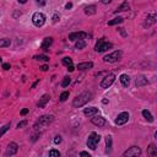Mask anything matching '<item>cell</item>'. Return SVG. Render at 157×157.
I'll return each mask as SVG.
<instances>
[{
    "label": "cell",
    "mask_w": 157,
    "mask_h": 157,
    "mask_svg": "<svg viewBox=\"0 0 157 157\" xmlns=\"http://www.w3.org/2000/svg\"><path fill=\"white\" fill-rule=\"evenodd\" d=\"M92 100V93L91 92H82L81 95H79L75 100H74L72 102V106L74 107H76V108H79V107H82L84 104H86L88 101Z\"/></svg>",
    "instance_id": "6da1fadb"
},
{
    "label": "cell",
    "mask_w": 157,
    "mask_h": 157,
    "mask_svg": "<svg viewBox=\"0 0 157 157\" xmlns=\"http://www.w3.org/2000/svg\"><path fill=\"white\" fill-rule=\"evenodd\" d=\"M113 47V44L111 42H106L104 38H101L98 42L96 43V47H95V51L97 53H102V52H106L108 51V49H111Z\"/></svg>",
    "instance_id": "7a4b0ae2"
},
{
    "label": "cell",
    "mask_w": 157,
    "mask_h": 157,
    "mask_svg": "<svg viewBox=\"0 0 157 157\" xmlns=\"http://www.w3.org/2000/svg\"><path fill=\"white\" fill-rule=\"evenodd\" d=\"M100 140H101V136L97 133H91L88 139H87V146L91 148V150H96L97 144L100 143Z\"/></svg>",
    "instance_id": "3957f363"
},
{
    "label": "cell",
    "mask_w": 157,
    "mask_h": 157,
    "mask_svg": "<svg viewBox=\"0 0 157 157\" xmlns=\"http://www.w3.org/2000/svg\"><path fill=\"white\" fill-rule=\"evenodd\" d=\"M53 120H54V118L52 117V115H43V117H41V118L36 122L35 128L38 129V128H42V127H47V125H49V124H51Z\"/></svg>",
    "instance_id": "277c9868"
},
{
    "label": "cell",
    "mask_w": 157,
    "mask_h": 157,
    "mask_svg": "<svg viewBox=\"0 0 157 157\" xmlns=\"http://www.w3.org/2000/svg\"><path fill=\"white\" fill-rule=\"evenodd\" d=\"M32 22H33L35 26L42 27L46 22V16L42 12H35L33 16H32Z\"/></svg>",
    "instance_id": "5b68a950"
},
{
    "label": "cell",
    "mask_w": 157,
    "mask_h": 157,
    "mask_svg": "<svg viewBox=\"0 0 157 157\" xmlns=\"http://www.w3.org/2000/svg\"><path fill=\"white\" fill-rule=\"evenodd\" d=\"M120 56H122V52L120 51H115V52H113V53H111L108 55H106L103 58V60L106 63H115V61H118L120 59Z\"/></svg>",
    "instance_id": "8992f818"
},
{
    "label": "cell",
    "mask_w": 157,
    "mask_h": 157,
    "mask_svg": "<svg viewBox=\"0 0 157 157\" xmlns=\"http://www.w3.org/2000/svg\"><path fill=\"white\" fill-rule=\"evenodd\" d=\"M114 80H115V75L114 74H108L103 80H102V82H101V87L102 88H108L113 82H114Z\"/></svg>",
    "instance_id": "52a82bcc"
},
{
    "label": "cell",
    "mask_w": 157,
    "mask_h": 157,
    "mask_svg": "<svg viewBox=\"0 0 157 157\" xmlns=\"http://www.w3.org/2000/svg\"><path fill=\"white\" fill-rule=\"evenodd\" d=\"M128 120H129V113L123 112V113L118 114L117 119H115V124H117V125H123V124H125Z\"/></svg>",
    "instance_id": "ba28073f"
},
{
    "label": "cell",
    "mask_w": 157,
    "mask_h": 157,
    "mask_svg": "<svg viewBox=\"0 0 157 157\" xmlns=\"http://www.w3.org/2000/svg\"><path fill=\"white\" fill-rule=\"evenodd\" d=\"M86 37H87V33H85V32H72V33L69 35V41H72V42H75V41L85 39Z\"/></svg>",
    "instance_id": "9c48e42d"
},
{
    "label": "cell",
    "mask_w": 157,
    "mask_h": 157,
    "mask_svg": "<svg viewBox=\"0 0 157 157\" xmlns=\"http://www.w3.org/2000/svg\"><path fill=\"white\" fill-rule=\"evenodd\" d=\"M91 122H92L93 125L96 127H104L106 125V119L101 115H93L92 118H91Z\"/></svg>",
    "instance_id": "30bf717a"
},
{
    "label": "cell",
    "mask_w": 157,
    "mask_h": 157,
    "mask_svg": "<svg viewBox=\"0 0 157 157\" xmlns=\"http://www.w3.org/2000/svg\"><path fill=\"white\" fill-rule=\"evenodd\" d=\"M17 150H19V145L16 144V143H10V145L7 146V150H6V152H5V156H14L16 152H17Z\"/></svg>",
    "instance_id": "8fae6325"
},
{
    "label": "cell",
    "mask_w": 157,
    "mask_h": 157,
    "mask_svg": "<svg viewBox=\"0 0 157 157\" xmlns=\"http://www.w3.org/2000/svg\"><path fill=\"white\" fill-rule=\"evenodd\" d=\"M141 155V150L137 146H131L129 150H127L123 153V156H140Z\"/></svg>",
    "instance_id": "7c38bea8"
},
{
    "label": "cell",
    "mask_w": 157,
    "mask_h": 157,
    "mask_svg": "<svg viewBox=\"0 0 157 157\" xmlns=\"http://www.w3.org/2000/svg\"><path fill=\"white\" fill-rule=\"evenodd\" d=\"M157 20V15L155 14H151V15H147V17L145 19V22H144V27H150L151 25H153Z\"/></svg>",
    "instance_id": "4fadbf2b"
},
{
    "label": "cell",
    "mask_w": 157,
    "mask_h": 157,
    "mask_svg": "<svg viewBox=\"0 0 157 157\" xmlns=\"http://www.w3.org/2000/svg\"><path fill=\"white\" fill-rule=\"evenodd\" d=\"M63 64H64L65 67L68 68V70H69L70 72L75 70V69H74V64H72V59H71V58H69V56H65L64 59H63Z\"/></svg>",
    "instance_id": "5bb4252c"
},
{
    "label": "cell",
    "mask_w": 157,
    "mask_h": 157,
    "mask_svg": "<svg viewBox=\"0 0 157 157\" xmlns=\"http://www.w3.org/2000/svg\"><path fill=\"white\" fill-rule=\"evenodd\" d=\"M84 114L86 115V117H93V115L98 114V109L96 108V107H90V108H85Z\"/></svg>",
    "instance_id": "9a60e30c"
},
{
    "label": "cell",
    "mask_w": 157,
    "mask_h": 157,
    "mask_svg": "<svg viewBox=\"0 0 157 157\" xmlns=\"http://www.w3.org/2000/svg\"><path fill=\"white\" fill-rule=\"evenodd\" d=\"M53 43V38L52 37H47L43 39V43H42V49L44 51H48V48L51 47V44Z\"/></svg>",
    "instance_id": "2e32d148"
},
{
    "label": "cell",
    "mask_w": 157,
    "mask_h": 157,
    "mask_svg": "<svg viewBox=\"0 0 157 157\" xmlns=\"http://www.w3.org/2000/svg\"><path fill=\"white\" fill-rule=\"evenodd\" d=\"M93 67V64L91 61H86V63H80L77 65V69L79 70H87V69H91Z\"/></svg>",
    "instance_id": "e0dca14e"
},
{
    "label": "cell",
    "mask_w": 157,
    "mask_h": 157,
    "mask_svg": "<svg viewBox=\"0 0 157 157\" xmlns=\"http://www.w3.org/2000/svg\"><path fill=\"white\" fill-rule=\"evenodd\" d=\"M49 98H51V97H49V95H43L42 96V98H41L39 102H38V107H39V108H43V107L47 104V102L49 101Z\"/></svg>",
    "instance_id": "ac0fdd59"
},
{
    "label": "cell",
    "mask_w": 157,
    "mask_h": 157,
    "mask_svg": "<svg viewBox=\"0 0 157 157\" xmlns=\"http://www.w3.org/2000/svg\"><path fill=\"white\" fill-rule=\"evenodd\" d=\"M120 82H122V85L123 86H125L128 87L129 84H130V79L128 75H125V74H123V75H120Z\"/></svg>",
    "instance_id": "d6986e66"
},
{
    "label": "cell",
    "mask_w": 157,
    "mask_h": 157,
    "mask_svg": "<svg viewBox=\"0 0 157 157\" xmlns=\"http://www.w3.org/2000/svg\"><path fill=\"white\" fill-rule=\"evenodd\" d=\"M147 155H148V156H157V147H156L153 144H151L150 146H148Z\"/></svg>",
    "instance_id": "ffe728a7"
},
{
    "label": "cell",
    "mask_w": 157,
    "mask_h": 157,
    "mask_svg": "<svg viewBox=\"0 0 157 157\" xmlns=\"http://www.w3.org/2000/svg\"><path fill=\"white\" fill-rule=\"evenodd\" d=\"M143 115H144V118L147 120V122H150V123H152L153 122V117H152V115H151V113L150 112H148V111H143Z\"/></svg>",
    "instance_id": "44dd1931"
},
{
    "label": "cell",
    "mask_w": 157,
    "mask_h": 157,
    "mask_svg": "<svg viewBox=\"0 0 157 157\" xmlns=\"http://www.w3.org/2000/svg\"><path fill=\"white\" fill-rule=\"evenodd\" d=\"M85 14L86 15H93V14H96V6L95 5L87 6L86 9H85Z\"/></svg>",
    "instance_id": "7402d4cb"
},
{
    "label": "cell",
    "mask_w": 157,
    "mask_h": 157,
    "mask_svg": "<svg viewBox=\"0 0 157 157\" xmlns=\"http://www.w3.org/2000/svg\"><path fill=\"white\" fill-rule=\"evenodd\" d=\"M129 4L128 3H123L119 7H117V10H115V12H120V11H127V10H129Z\"/></svg>",
    "instance_id": "603a6c76"
},
{
    "label": "cell",
    "mask_w": 157,
    "mask_h": 157,
    "mask_svg": "<svg viewBox=\"0 0 157 157\" xmlns=\"http://www.w3.org/2000/svg\"><path fill=\"white\" fill-rule=\"evenodd\" d=\"M106 143H107V153H109L111 152V150H112V137L111 136H107V139H106Z\"/></svg>",
    "instance_id": "cb8c5ba5"
},
{
    "label": "cell",
    "mask_w": 157,
    "mask_h": 157,
    "mask_svg": "<svg viewBox=\"0 0 157 157\" xmlns=\"http://www.w3.org/2000/svg\"><path fill=\"white\" fill-rule=\"evenodd\" d=\"M146 84H147V80H146L145 77H143V76H140V77L136 80V86H137V87L143 86V85H146Z\"/></svg>",
    "instance_id": "d4e9b609"
},
{
    "label": "cell",
    "mask_w": 157,
    "mask_h": 157,
    "mask_svg": "<svg viewBox=\"0 0 157 157\" xmlns=\"http://www.w3.org/2000/svg\"><path fill=\"white\" fill-rule=\"evenodd\" d=\"M85 46H86L85 41H84V39H80V41H76L75 48H76V49H82V48H85Z\"/></svg>",
    "instance_id": "484cf974"
},
{
    "label": "cell",
    "mask_w": 157,
    "mask_h": 157,
    "mask_svg": "<svg viewBox=\"0 0 157 157\" xmlns=\"http://www.w3.org/2000/svg\"><path fill=\"white\" fill-rule=\"evenodd\" d=\"M123 21H124V19H123V17H115L114 20L109 21V22H108V25H109V26H113V25H117V23H122Z\"/></svg>",
    "instance_id": "4316f807"
},
{
    "label": "cell",
    "mask_w": 157,
    "mask_h": 157,
    "mask_svg": "<svg viewBox=\"0 0 157 157\" xmlns=\"http://www.w3.org/2000/svg\"><path fill=\"white\" fill-rule=\"evenodd\" d=\"M7 46H10V39L9 38H3L1 42H0V47L4 48V47H7Z\"/></svg>",
    "instance_id": "83f0119b"
},
{
    "label": "cell",
    "mask_w": 157,
    "mask_h": 157,
    "mask_svg": "<svg viewBox=\"0 0 157 157\" xmlns=\"http://www.w3.org/2000/svg\"><path fill=\"white\" fill-rule=\"evenodd\" d=\"M68 98H69V92H63L59 97V100H60V102H65Z\"/></svg>",
    "instance_id": "f1b7e54d"
},
{
    "label": "cell",
    "mask_w": 157,
    "mask_h": 157,
    "mask_svg": "<svg viewBox=\"0 0 157 157\" xmlns=\"http://www.w3.org/2000/svg\"><path fill=\"white\" fill-rule=\"evenodd\" d=\"M35 59H36V60H43V61H47V60H49V58H48L47 55H36V56H35Z\"/></svg>",
    "instance_id": "f546056e"
},
{
    "label": "cell",
    "mask_w": 157,
    "mask_h": 157,
    "mask_svg": "<svg viewBox=\"0 0 157 157\" xmlns=\"http://www.w3.org/2000/svg\"><path fill=\"white\" fill-rule=\"evenodd\" d=\"M69 84H70V77L69 76H65L64 80H63V82H61V86L63 87H67Z\"/></svg>",
    "instance_id": "4dcf8cb0"
},
{
    "label": "cell",
    "mask_w": 157,
    "mask_h": 157,
    "mask_svg": "<svg viewBox=\"0 0 157 157\" xmlns=\"http://www.w3.org/2000/svg\"><path fill=\"white\" fill-rule=\"evenodd\" d=\"M49 156H58V157H59L60 152L56 151V150H51V151H49Z\"/></svg>",
    "instance_id": "1f68e13d"
},
{
    "label": "cell",
    "mask_w": 157,
    "mask_h": 157,
    "mask_svg": "<svg viewBox=\"0 0 157 157\" xmlns=\"http://www.w3.org/2000/svg\"><path fill=\"white\" fill-rule=\"evenodd\" d=\"M26 125H27V122L23 120V122H20V123L17 124V128L20 129V128H23V127H26Z\"/></svg>",
    "instance_id": "d6a6232c"
},
{
    "label": "cell",
    "mask_w": 157,
    "mask_h": 157,
    "mask_svg": "<svg viewBox=\"0 0 157 157\" xmlns=\"http://www.w3.org/2000/svg\"><path fill=\"white\" fill-rule=\"evenodd\" d=\"M10 128V124H6V125H4L3 127V130H1V135H4L5 133H6V130Z\"/></svg>",
    "instance_id": "836d02e7"
},
{
    "label": "cell",
    "mask_w": 157,
    "mask_h": 157,
    "mask_svg": "<svg viewBox=\"0 0 157 157\" xmlns=\"http://www.w3.org/2000/svg\"><path fill=\"white\" fill-rule=\"evenodd\" d=\"M54 143H55V144H60V143H61V136H59V135H58V136H55V139H54Z\"/></svg>",
    "instance_id": "e575fe53"
},
{
    "label": "cell",
    "mask_w": 157,
    "mask_h": 157,
    "mask_svg": "<svg viewBox=\"0 0 157 157\" xmlns=\"http://www.w3.org/2000/svg\"><path fill=\"white\" fill-rule=\"evenodd\" d=\"M36 3H37L39 6H44V5H46V0H36Z\"/></svg>",
    "instance_id": "d590c367"
},
{
    "label": "cell",
    "mask_w": 157,
    "mask_h": 157,
    "mask_svg": "<svg viewBox=\"0 0 157 157\" xmlns=\"http://www.w3.org/2000/svg\"><path fill=\"white\" fill-rule=\"evenodd\" d=\"M11 67H10V64H7V63H5V64H3V69L4 70H9Z\"/></svg>",
    "instance_id": "8d00e7d4"
},
{
    "label": "cell",
    "mask_w": 157,
    "mask_h": 157,
    "mask_svg": "<svg viewBox=\"0 0 157 157\" xmlns=\"http://www.w3.org/2000/svg\"><path fill=\"white\" fill-rule=\"evenodd\" d=\"M58 20H59V15L55 14V15L53 16V22H58Z\"/></svg>",
    "instance_id": "74e56055"
},
{
    "label": "cell",
    "mask_w": 157,
    "mask_h": 157,
    "mask_svg": "<svg viewBox=\"0 0 157 157\" xmlns=\"http://www.w3.org/2000/svg\"><path fill=\"white\" fill-rule=\"evenodd\" d=\"M80 156H87V157H91V156H90V153H88V152H86V151L80 152Z\"/></svg>",
    "instance_id": "f35d334b"
},
{
    "label": "cell",
    "mask_w": 157,
    "mask_h": 157,
    "mask_svg": "<svg viewBox=\"0 0 157 157\" xmlns=\"http://www.w3.org/2000/svg\"><path fill=\"white\" fill-rule=\"evenodd\" d=\"M27 113H28V109L27 108H25V109L21 111V115H25V114H27Z\"/></svg>",
    "instance_id": "ab89813d"
},
{
    "label": "cell",
    "mask_w": 157,
    "mask_h": 157,
    "mask_svg": "<svg viewBox=\"0 0 157 157\" xmlns=\"http://www.w3.org/2000/svg\"><path fill=\"white\" fill-rule=\"evenodd\" d=\"M65 7H67V9H71V7H72V4H71V3H68L67 5H65Z\"/></svg>",
    "instance_id": "60d3db41"
},
{
    "label": "cell",
    "mask_w": 157,
    "mask_h": 157,
    "mask_svg": "<svg viewBox=\"0 0 157 157\" xmlns=\"http://www.w3.org/2000/svg\"><path fill=\"white\" fill-rule=\"evenodd\" d=\"M41 69H42L43 71H47V70H48V67H47V65H43V67L41 68Z\"/></svg>",
    "instance_id": "b9f144b4"
},
{
    "label": "cell",
    "mask_w": 157,
    "mask_h": 157,
    "mask_svg": "<svg viewBox=\"0 0 157 157\" xmlns=\"http://www.w3.org/2000/svg\"><path fill=\"white\" fill-rule=\"evenodd\" d=\"M111 1H112V0H102V3H103V4H109Z\"/></svg>",
    "instance_id": "7bdbcfd3"
},
{
    "label": "cell",
    "mask_w": 157,
    "mask_h": 157,
    "mask_svg": "<svg viewBox=\"0 0 157 157\" xmlns=\"http://www.w3.org/2000/svg\"><path fill=\"white\" fill-rule=\"evenodd\" d=\"M19 3H20V4H26L27 0H19Z\"/></svg>",
    "instance_id": "ee69618b"
},
{
    "label": "cell",
    "mask_w": 157,
    "mask_h": 157,
    "mask_svg": "<svg viewBox=\"0 0 157 157\" xmlns=\"http://www.w3.org/2000/svg\"><path fill=\"white\" fill-rule=\"evenodd\" d=\"M155 137H156V139H157V131H156V134H155Z\"/></svg>",
    "instance_id": "f6af8a7d"
}]
</instances>
